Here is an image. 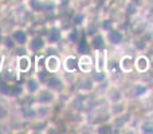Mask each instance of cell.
Returning <instances> with one entry per match:
<instances>
[{
  "label": "cell",
  "instance_id": "obj_1",
  "mask_svg": "<svg viewBox=\"0 0 153 134\" xmlns=\"http://www.w3.org/2000/svg\"><path fill=\"white\" fill-rule=\"evenodd\" d=\"M46 47H47V40H46L45 34H42V32H31L30 39L26 44L27 53L32 56L39 55V54H43Z\"/></svg>",
  "mask_w": 153,
  "mask_h": 134
},
{
  "label": "cell",
  "instance_id": "obj_2",
  "mask_svg": "<svg viewBox=\"0 0 153 134\" xmlns=\"http://www.w3.org/2000/svg\"><path fill=\"white\" fill-rule=\"evenodd\" d=\"M22 84H23L24 94L30 95V97H34V95L38 93V90L43 86L42 78H40V75L36 74L35 71L24 75V79H23V82H22Z\"/></svg>",
  "mask_w": 153,
  "mask_h": 134
},
{
  "label": "cell",
  "instance_id": "obj_3",
  "mask_svg": "<svg viewBox=\"0 0 153 134\" xmlns=\"http://www.w3.org/2000/svg\"><path fill=\"white\" fill-rule=\"evenodd\" d=\"M42 83H43V86L53 90V91L56 93L58 95L61 94L65 90V87H66V81H65V78L62 75H59V73H56V74L46 73V75L42 78Z\"/></svg>",
  "mask_w": 153,
  "mask_h": 134
},
{
  "label": "cell",
  "instance_id": "obj_4",
  "mask_svg": "<svg viewBox=\"0 0 153 134\" xmlns=\"http://www.w3.org/2000/svg\"><path fill=\"white\" fill-rule=\"evenodd\" d=\"M15 111V101L8 95L0 94V126H5Z\"/></svg>",
  "mask_w": 153,
  "mask_h": 134
},
{
  "label": "cell",
  "instance_id": "obj_5",
  "mask_svg": "<svg viewBox=\"0 0 153 134\" xmlns=\"http://www.w3.org/2000/svg\"><path fill=\"white\" fill-rule=\"evenodd\" d=\"M15 67L20 76L32 73L34 71V56L30 55L28 53L15 56Z\"/></svg>",
  "mask_w": 153,
  "mask_h": 134
},
{
  "label": "cell",
  "instance_id": "obj_6",
  "mask_svg": "<svg viewBox=\"0 0 153 134\" xmlns=\"http://www.w3.org/2000/svg\"><path fill=\"white\" fill-rule=\"evenodd\" d=\"M8 34H10V36L12 38V40L15 42L16 46H19V47H26L31 32H30L28 27L18 26V24H15V26H12V28L10 30Z\"/></svg>",
  "mask_w": 153,
  "mask_h": 134
},
{
  "label": "cell",
  "instance_id": "obj_7",
  "mask_svg": "<svg viewBox=\"0 0 153 134\" xmlns=\"http://www.w3.org/2000/svg\"><path fill=\"white\" fill-rule=\"evenodd\" d=\"M32 111H34V119H42V121H50L54 114V105H46V103H31Z\"/></svg>",
  "mask_w": 153,
  "mask_h": 134
},
{
  "label": "cell",
  "instance_id": "obj_8",
  "mask_svg": "<svg viewBox=\"0 0 153 134\" xmlns=\"http://www.w3.org/2000/svg\"><path fill=\"white\" fill-rule=\"evenodd\" d=\"M34 102H38V103H46V105H55L56 99H58V94L54 93L53 90L47 89L46 86H42L38 93L32 97Z\"/></svg>",
  "mask_w": 153,
  "mask_h": 134
},
{
  "label": "cell",
  "instance_id": "obj_9",
  "mask_svg": "<svg viewBox=\"0 0 153 134\" xmlns=\"http://www.w3.org/2000/svg\"><path fill=\"white\" fill-rule=\"evenodd\" d=\"M62 70V59L58 54H47L45 55V73L56 74Z\"/></svg>",
  "mask_w": 153,
  "mask_h": 134
},
{
  "label": "cell",
  "instance_id": "obj_10",
  "mask_svg": "<svg viewBox=\"0 0 153 134\" xmlns=\"http://www.w3.org/2000/svg\"><path fill=\"white\" fill-rule=\"evenodd\" d=\"M45 36H46V40H47V44L58 46L63 40V31L58 26H53L47 30Z\"/></svg>",
  "mask_w": 153,
  "mask_h": 134
},
{
  "label": "cell",
  "instance_id": "obj_11",
  "mask_svg": "<svg viewBox=\"0 0 153 134\" xmlns=\"http://www.w3.org/2000/svg\"><path fill=\"white\" fill-rule=\"evenodd\" d=\"M78 68V56L74 54H67L62 59V70L66 74H75Z\"/></svg>",
  "mask_w": 153,
  "mask_h": 134
},
{
  "label": "cell",
  "instance_id": "obj_12",
  "mask_svg": "<svg viewBox=\"0 0 153 134\" xmlns=\"http://www.w3.org/2000/svg\"><path fill=\"white\" fill-rule=\"evenodd\" d=\"M93 67H94V62H93V58L89 54H81L78 56V70L82 74L91 73Z\"/></svg>",
  "mask_w": 153,
  "mask_h": 134
},
{
  "label": "cell",
  "instance_id": "obj_13",
  "mask_svg": "<svg viewBox=\"0 0 153 134\" xmlns=\"http://www.w3.org/2000/svg\"><path fill=\"white\" fill-rule=\"evenodd\" d=\"M95 70L97 73H103L108 68V53L105 50H95Z\"/></svg>",
  "mask_w": 153,
  "mask_h": 134
},
{
  "label": "cell",
  "instance_id": "obj_14",
  "mask_svg": "<svg viewBox=\"0 0 153 134\" xmlns=\"http://www.w3.org/2000/svg\"><path fill=\"white\" fill-rule=\"evenodd\" d=\"M63 40L67 42L69 44H75L81 40V31H79V27H74V28H70L67 31H63Z\"/></svg>",
  "mask_w": 153,
  "mask_h": 134
},
{
  "label": "cell",
  "instance_id": "obj_15",
  "mask_svg": "<svg viewBox=\"0 0 153 134\" xmlns=\"http://www.w3.org/2000/svg\"><path fill=\"white\" fill-rule=\"evenodd\" d=\"M94 87V79L93 78H83L82 81H79V90L82 93L91 91Z\"/></svg>",
  "mask_w": 153,
  "mask_h": 134
},
{
  "label": "cell",
  "instance_id": "obj_16",
  "mask_svg": "<svg viewBox=\"0 0 153 134\" xmlns=\"http://www.w3.org/2000/svg\"><path fill=\"white\" fill-rule=\"evenodd\" d=\"M134 64H136V68H137L138 71L144 73V71L148 70V67H149V61L145 58V56H138Z\"/></svg>",
  "mask_w": 153,
  "mask_h": 134
},
{
  "label": "cell",
  "instance_id": "obj_17",
  "mask_svg": "<svg viewBox=\"0 0 153 134\" xmlns=\"http://www.w3.org/2000/svg\"><path fill=\"white\" fill-rule=\"evenodd\" d=\"M121 39H122V36L118 31H109L108 32V42L110 43V44H118V43L121 42Z\"/></svg>",
  "mask_w": 153,
  "mask_h": 134
},
{
  "label": "cell",
  "instance_id": "obj_18",
  "mask_svg": "<svg viewBox=\"0 0 153 134\" xmlns=\"http://www.w3.org/2000/svg\"><path fill=\"white\" fill-rule=\"evenodd\" d=\"M85 21H86V16H85V13L81 12V11H76V12L74 13V16H73V23L75 24V27L83 26Z\"/></svg>",
  "mask_w": 153,
  "mask_h": 134
},
{
  "label": "cell",
  "instance_id": "obj_19",
  "mask_svg": "<svg viewBox=\"0 0 153 134\" xmlns=\"http://www.w3.org/2000/svg\"><path fill=\"white\" fill-rule=\"evenodd\" d=\"M120 68L122 71H125V73L132 70V59H130V56H124L120 61Z\"/></svg>",
  "mask_w": 153,
  "mask_h": 134
},
{
  "label": "cell",
  "instance_id": "obj_20",
  "mask_svg": "<svg viewBox=\"0 0 153 134\" xmlns=\"http://www.w3.org/2000/svg\"><path fill=\"white\" fill-rule=\"evenodd\" d=\"M11 28H12V27H10V24H8V20H7V19L3 18V16H0V35L8 34Z\"/></svg>",
  "mask_w": 153,
  "mask_h": 134
},
{
  "label": "cell",
  "instance_id": "obj_21",
  "mask_svg": "<svg viewBox=\"0 0 153 134\" xmlns=\"http://www.w3.org/2000/svg\"><path fill=\"white\" fill-rule=\"evenodd\" d=\"M102 44H103V38L101 36H98V35H95L94 38L91 39V42H90V46H91L94 50H100L101 47H102Z\"/></svg>",
  "mask_w": 153,
  "mask_h": 134
},
{
  "label": "cell",
  "instance_id": "obj_22",
  "mask_svg": "<svg viewBox=\"0 0 153 134\" xmlns=\"http://www.w3.org/2000/svg\"><path fill=\"white\" fill-rule=\"evenodd\" d=\"M1 43H3V35H0V53L3 51V44ZM3 53H4V51H3Z\"/></svg>",
  "mask_w": 153,
  "mask_h": 134
}]
</instances>
